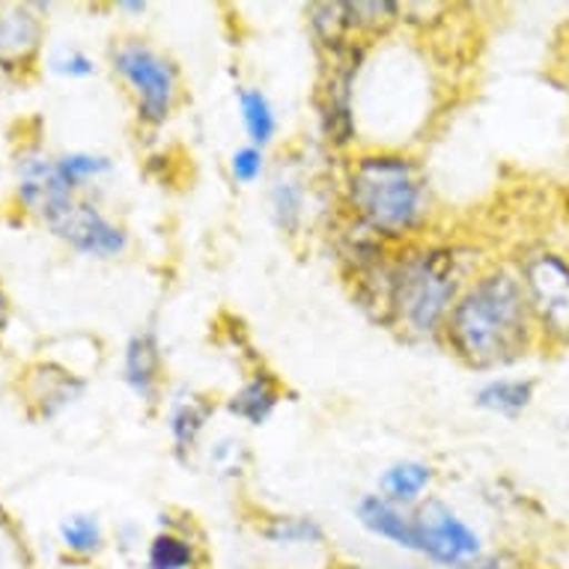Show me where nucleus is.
Segmentation results:
<instances>
[{
  "mask_svg": "<svg viewBox=\"0 0 569 569\" xmlns=\"http://www.w3.org/2000/svg\"><path fill=\"white\" fill-rule=\"evenodd\" d=\"M280 400H283V388H280V379L271 370L260 367L253 370L248 379L242 382L239 391H233L227 397V411L239 418L248 427H262L269 423L271 415L278 411Z\"/></svg>",
  "mask_w": 569,
  "mask_h": 569,
  "instance_id": "nucleus-13",
  "label": "nucleus"
},
{
  "mask_svg": "<svg viewBox=\"0 0 569 569\" xmlns=\"http://www.w3.org/2000/svg\"><path fill=\"white\" fill-rule=\"evenodd\" d=\"M42 224L69 244L72 251L81 257H93V260H111L120 257L129 248V233L126 227L104 216L102 209L90 203L87 197L72 194L69 188L60 186V179L54 173V186L48 191L46 203L39 209Z\"/></svg>",
  "mask_w": 569,
  "mask_h": 569,
  "instance_id": "nucleus-5",
  "label": "nucleus"
},
{
  "mask_svg": "<svg viewBox=\"0 0 569 569\" xmlns=\"http://www.w3.org/2000/svg\"><path fill=\"white\" fill-rule=\"evenodd\" d=\"M537 337L551 346H569V260L555 251H537L519 269Z\"/></svg>",
  "mask_w": 569,
  "mask_h": 569,
  "instance_id": "nucleus-7",
  "label": "nucleus"
},
{
  "mask_svg": "<svg viewBox=\"0 0 569 569\" xmlns=\"http://www.w3.org/2000/svg\"><path fill=\"white\" fill-rule=\"evenodd\" d=\"M54 186V159L39 143L16 156V200L24 212L39 216L48 191Z\"/></svg>",
  "mask_w": 569,
  "mask_h": 569,
  "instance_id": "nucleus-14",
  "label": "nucleus"
},
{
  "mask_svg": "<svg viewBox=\"0 0 569 569\" xmlns=\"http://www.w3.org/2000/svg\"><path fill=\"white\" fill-rule=\"evenodd\" d=\"M111 69L129 90L143 129H161L182 102L179 66L143 39H117L111 46Z\"/></svg>",
  "mask_w": 569,
  "mask_h": 569,
  "instance_id": "nucleus-4",
  "label": "nucleus"
},
{
  "mask_svg": "<svg viewBox=\"0 0 569 569\" xmlns=\"http://www.w3.org/2000/svg\"><path fill=\"white\" fill-rule=\"evenodd\" d=\"M212 415H216V406H212V400L200 397V393H186V397H177V400L170 402L168 432L179 457H188L191 450H197Z\"/></svg>",
  "mask_w": 569,
  "mask_h": 569,
  "instance_id": "nucleus-16",
  "label": "nucleus"
},
{
  "mask_svg": "<svg viewBox=\"0 0 569 569\" xmlns=\"http://www.w3.org/2000/svg\"><path fill=\"white\" fill-rule=\"evenodd\" d=\"M269 209L271 221L280 233L296 236L305 224V209H308V191H305V179L296 173H278L271 179L269 188Z\"/></svg>",
  "mask_w": 569,
  "mask_h": 569,
  "instance_id": "nucleus-19",
  "label": "nucleus"
},
{
  "mask_svg": "<svg viewBox=\"0 0 569 569\" xmlns=\"http://www.w3.org/2000/svg\"><path fill=\"white\" fill-rule=\"evenodd\" d=\"M436 480V468L420 459H400L382 471L379 477V495L393 501L397 507L415 510L420 501H427V489Z\"/></svg>",
  "mask_w": 569,
  "mask_h": 569,
  "instance_id": "nucleus-15",
  "label": "nucleus"
},
{
  "mask_svg": "<svg viewBox=\"0 0 569 569\" xmlns=\"http://www.w3.org/2000/svg\"><path fill=\"white\" fill-rule=\"evenodd\" d=\"M84 391V379L57 361H37L24 370V379H21L24 409H28L30 420H54L69 406H76Z\"/></svg>",
  "mask_w": 569,
  "mask_h": 569,
  "instance_id": "nucleus-10",
  "label": "nucleus"
},
{
  "mask_svg": "<svg viewBox=\"0 0 569 569\" xmlns=\"http://www.w3.org/2000/svg\"><path fill=\"white\" fill-rule=\"evenodd\" d=\"M111 159L99 156V152H66L60 159H54V173L60 179V186L69 188L72 194H78L87 182H96L104 173H111Z\"/></svg>",
  "mask_w": 569,
  "mask_h": 569,
  "instance_id": "nucleus-23",
  "label": "nucleus"
},
{
  "mask_svg": "<svg viewBox=\"0 0 569 569\" xmlns=\"http://www.w3.org/2000/svg\"><path fill=\"white\" fill-rule=\"evenodd\" d=\"M120 10H126V12H138V16H143V12H147V3H143V0H122V3H120Z\"/></svg>",
  "mask_w": 569,
  "mask_h": 569,
  "instance_id": "nucleus-30",
  "label": "nucleus"
},
{
  "mask_svg": "<svg viewBox=\"0 0 569 569\" xmlns=\"http://www.w3.org/2000/svg\"><path fill=\"white\" fill-rule=\"evenodd\" d=\"M57 537H60V546H63L66 555L76 560H96L108 546L102 519L96 513L66 516L60 528H57Z\"/></svg>",
  "mask_w": 569,
  "mask_h": 569,
  "instance_id": "nucleus-21",
  "label": "nucleus"
},
{
  "mask_svg": "<svg viewBox=\"0 0 569 569\" xmlns=\"http://www.w3.org/2000/svg\"><path fill=\"white\" fill-rule=\"evenodd\" d=\"M445 343L471 370H492L519 361L537 340L522 278L505 266L477 274L445 322Z\"/></svg>",
  "mask_w": 569,
  "mask_h": 569,
  "instance_id": "nucleus-1",
  "label": "nucleus"
},
{
  "mask_svg": "<svg viewBox=\"0 0 569 569\" xmlns=\"http://www.w3.org/2000/svg\"><path fill=\"white\" fill-rule=\"evenodd\" d=\"M236 99H239V117H242L244 134L251 140V147L266 150L271 140L278 138V113H274V104L269 102V96L262 93L260 87H239Z\"/></svg>",
  "mask_w": 569,
  "mask_h": 569,
  "instance_id": "nucleus-22",
  "label": "nucleus"
},
{
  "mask_svg": "<svg viewBox=\"0 0 569 569\" xmlns=\"http://www.w3.org/2000/svg\"><path fill=\"white\" fill-rule=\"evenodd\" d=\"M537 382L533 379H489L475 393V402L483 411L501 415V418H519L533 402Z\"/></svg>",
  "mask_w": 569,
  "mask_h": 569,
  "instance_id": "nucleus-20",
  "label": "nucleus"
},
{
  "mask_svg": "<svg viewBox=\"0 0 569 569\" xmlns=\"http://www.w3.org/2000/svg\"><path fill=\"white\" fill-rule=\"evenodd\" d=\"M266 173V152L260 147H239V150L230 156V177L239 186H253L257 179Z\"/></svg>",
  "mask_w": 569,
  "mask_h": 569,
  "instance_id": "nucleus-25",
  "label": "nucleus"
},
{
  "mask_svg": "<svg viewBox=\"0 0 569 569\" xmlns=\"http://www.w3.org/2000/svg\"><path fill=\"white\" fill-rule=\"evenodd\" d=\"M355 519L367 533L391 542L393 549L420 555V528L415 510L397 507L382 495H361L355 505Z\"/></svg>",
  "mask_w": 569,
  "mask_h": 569,
  "instance_id": "nucleus-12",
  "label": "nucleus"
},
{
  "mask_svg": "<svg viewBox=\"0 0 569 569\" xmlns=\"http://www.w3.org/2000/svg\"><path fill=\"white\" fill-rule=\"evenodd\" d=\"M462 260L450 244H430L400 253L379 269V292L385 317L415 337H439L450 310L462 296Z\"/></svg>",
  "mask_w": 569,
  "mask_h": 569,
  "instance_id": "nucleus-3",
  "label": "nucleus"
},
{
  "mask_svg": "<svg viewBox=\"0 0 569 569\" xmlns=\"http://www.w3.org/2000/svg\"><path fill=\"white\" fill-rule=\"evenodd\" d=\"M450 569H525V563L513 555H507V551H483V555H477V558Z\"/></svg>",
  "mask_w": 569,
  "mask_h": 569,
  "instance_id": "nucleus-28",
  "label": "nucleus"
},
{
  "mask_svg": "<svg viewBox=\"0 0 569 569\" xmlns=\"http://www.w3.org/2000/svg\"><path fill=\"white\" fill-rule=\"evenodd\" d=\"M322 57V76H319L317 111L322 122V134L331 147L346 150L355 143V81L365 66L367 42L352 39L346 46L319 51Z\"/></svg>",
  "mask_w": 569,
  "mask_h": 569,
  "instance_id": "nucleus-6",
  "label": "nucleus"
},
{
  "mask_svg": "<svg viewBox=\"0 0 569 569\" xmlns=\"http://www.w3.org/2000/svg\"><path fill=\"white\" fill-rule=\"evenodd\" d=\"M349 7V21H352V30L358 39H370V37H382L385 30L397 24L400 19V3H346Z\"/></svg>",
  "mask_w": 569,
  "mask_h": 569,
  "instance_id": "nucleus-24",
  "label": "nucleus"
},
{
  "mask_svg": "<svg viewBox=\"0 0 569 569\" xmlns=\"http://www.w3.org/2000/svg\"><path fill=\"white\" fill-rule=\"evenodd\" d=\"M51 72L63 78H90L96 76V60L81 48H69L51 60Z\"/></svg>",
  "mask_w": 569,
  "mask_h": 569,
  "instance_id": "nucleus-26",
  "label": "nucleus"
},
{
  "mask_svg": "<svg viewBox=\"0 0 569 569\" xmlns=\"http://www.w3.org/2000/svg\"><path fill=\"white\" fill-rule=\"evenodd\" d=\"M420 528V558L450 569L483 555V540L462 516L439 498H427L415 507Z\"/></svg>",
  "mask_w": 569,
  "mask_h": 569,
  "instance_id": "nucleus-8",
  "label": "nucleus"
},
{
  "mask_svg": "<svg viewBox=\"0 0 569 569\" xmlns=\"http://www.w3.org/2000/svg\"><path fill=\"white\" fill-rule=\"evenodd\" d=\"M257 531L274 549H319V546H326V528L313 516H266Z\"/></svg>",
  "mask_w": 569,
  "mask_h": 569,
  "instance_id": "nucleus-18",
  "label": "nucleus"
},
{
  "mask_svg": "<svg viewBox=\"0 0 569 569\" xmlns=\"http://www.w3.org/2000/svg\"><path fill=\"white\" fill-rule=\"evenodd\" d=\"M242 459H248V453L239 439H221L212 445V453H209V462L227 475H242Z\"/></svg>",
  "mask_w": 569,
  "mask_h": 569,
  "instance_id": "nucleus-27",
  "label": "nucleus"
},
{
  "mask_svg": "<svg viewBox=\"0 0 569 569\" xmlns=\"http://www.w3.org/2000/svg\"><path fill=\"white\" fill-rule=\"evenodd\" d=\"M337 569H358V567H349V563H346V567H337Z\"/></svg>",
  "mask_w": 569,
  "mask_h": 569,
  "instance_id": "nucleus-31",
  "label": "nucleus"
},
{
  "mask_svg": "<svg viewBox=\"0 0 569 569\" xmlns=\"http://www.w3.org/2000/svg\"><path fill=\"white\" fill-rule=\"evenodd\" d=\"M122 382L143 406L156 409L161 400V382H164V355L156 328H138L122 352Z\"/></svg>",
  "mask_w": 569,
  "mask_h": 569,
  "instance_id": "nucleus-11",
  "label": "nucleus"
},
{
  "mask_svg": "<svg viewBox=\"0 0 569 569\" xmlns=\"http://www.w3.org/2000/svg\"><path fill=\"white\" fill-rule=\"evenodd\" d=\"M42 3H0V72L19 78L33 69L46 39Z\"/></svg>",
  "mask_w": 569,
  "mask_h": 569,
  "instance_id": "nucleus-9",
  "label": "nucleus"
},
{
  "mask_svg": "<svg viewBox=\"0 0 569 569\" xmlns=\"http://www.w3.org/2000/svg\"><path fill=\"white\" fill-rule=\"evenodd\" d=\"M200 567V542L182 528L164 525L143 546V569H197Z\"/></svg>",
  "mask_w": 569,
  "mask_h": 569,
  "instance_id": "nucleus-17",
  "label": "nucleus"
},
{
  "mask_svg": "<svg viewBox=\"0 0 569 569\" xmlns=\"http://www.w3.org/2000/svg\"><path fill=\"white\" fill-rule=\"evenodd\" d=\"M343 200L355 227L382 242H409L430 216L423 170L418 161L393 150L355 156L346 168Z\"/></svg>",
  "mask_w": 569,
  "mask_h": 569,
  "instance_id": "nucleus-2",
  "label": "nucleus"
},
{
  "mask_svg": "<svg viewBox=\"0 0 569 569\" xmlns=\"http://www.w3.org/2000/svg\"><path fill=\"white\" fill-rule=\"evenodd\" d=\"M10 317H12V301L10 292L3 290V283H0V335L10 328Z\"/></svg>",
  "mask_w": 569,
  "mask_h": 569,
  "instance_id": "nucleus-29",
  "label": "nucleus"
}]
</instances>
